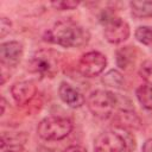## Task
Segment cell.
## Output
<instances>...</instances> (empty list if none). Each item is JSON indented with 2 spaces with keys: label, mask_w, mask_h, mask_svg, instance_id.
Masks as SVG:
<instances>
[{
  "label": "cell",
  "mask_w": 152,
  "mask_h": 152,
  "mask_svg": "<svg viewBox=\"0 0 152 152\" xmlns=\"http://www.w3.org/2000/svg\"><path fill=\"white\" fill-rule=\"evenodd\" d=\"M138 42L144 45L152 44V26H139L134 33Z\"/></svg>",
  "instance_id": "16"
},
{
  "label": "cell",
  "mask_w": 152,
  "mask_h": 152,
  "mask_svg": "<svg viewBox=\"0 0 152 152\" xmlns=\"http://www.w3.org/2000/svg\"><path fill=\"white\" fill-rule=\"evenodd\" d=\"M139 76L146 82V84L152 86V61H145L140 65Z\"/></svg>",
  "instance_id": "17"
},
{
  "label": "cell",
  "mask_w": 152,
  "mask_h": 152,
  "mask_svg": "<svg viewBox=\"0 0 152 152\" xmlns=\"http://www.w3.org/2000/svg\"><path fill=\"white\" fill-rule=\"evenodd\" d=\"M135 95L138 101L144 108L152 110V86L144 84L138 87L135 90Z\"/></svg>",
  "instance_id": "13"
},
{
  "label": "cell",
  "mask_w": 152,
  "mask_h": 152,
  "mask_svg": "<svg viewBox=\"0 0 152 152\" xmlns=\"http://www.w3.org/2000/svg\"><path fill=\"white\" fill-rule=\"evenodd\" d=\"M11 21L10 19L5 18V17H1L0 19V37L4 38L10 31H11Z\"/></svg>",
  "instance_id": "19"
},
{
  "label": "cell",
  "mask_w": 152,
  "mask_h": 152,
  "mask_svg": "<svg viewBox=\"0 0 152 152\" xmlns=\"http://www.w3.org/2000/svg\"><path fill=\"white\" fill-rule=\"evenodd\" d=\"M118 97L114 93L109 90L97 89L89 94L87 99V106L90 113L102 120L109 119L116 108Z\"/></svg>",
  "instance_id": "2"
},
{
  "label": "cell",
  "mask_w": 152,
  "mask_h": 152,
  "mask_svg": "<svg viewBox=\"0 0 152 152\" xmlns=\"http://www.w3.org/2000/svg\"><path fill=\"white\" fill-rule=\"evenodd\" d=\"M58 94H59L61 100L71 108H80L86 102L83 94L77 88L72 87L71 84H69L66 82H62L59 84Z\"/></svg>",
  "instance_id": "10"
},
{
  "label": "cell",
  "mask_w": 152,
  "mask_h": 152,
  "mask_svg": "<svg viewBox=\"0 0 152 152\" xmlns=\"http://www.w3.org/2000/svg\"><path fill=\"white\" fill-rule=\"evenodd\" d=\"M129 7L135 18L152 17V0H134L129 2Z\"/></svg>",
  "instance_id": "12"
},
{
  "label": "cell",
  "mask_w": 152,
  "mask_h": 152,
  "mask_svg": "<svg viewBox=\"0 0 152 152\" xmlns=\"http://www.w3.org/2000/svg\"><path fill=\"white\" fill-rule=\"evenodd\" d=\"M102 82L107 86V87H112V88H122L125 84V78L122 76V74L115 69L109 70L108 72L104 74V76L102 77Z\"/></svg>",
  "instance_id": "14"
},
{
  "label": "cell",
  "mask_w": 152,
  "mask_h": 152,
  "mask_svg": "<svg viewBox=\"0 0 152 152\" xmlns=\"http://www.w3.org/2000/svg\"><path fill=\"white\" fill-rule=\"evenodd\" d=\"M72 131V122L63 116H48L43 119L37 127L38 135L48 141L62 140Z\"/></svg>",
  "instance_id": "4"
},
{
  "label": "cell",
  "mask_w": 152,
  "mask_h": 152,
  "mask_svg": "<svg viewBox=\"0 0 152 152\" xmlns=\"http://www.w3.org/2000/svg\"><path fill=\"white\" fill-rule=\"evenodd\" d=\"M128 141L135 144L129 133H126L124 135L122 133H119L116 131H104L95 139L94 152H124L126 150L134 148V146H132Z\"/></svg>",
  "instance_id": "3"
},
{
  "label": "cell",
  "mask_w": 152,
  "mask_h": 152,
  "mask_svg": "<svg viewBox=\"0 0 152 152\" xmlns=\"http://www.w3.org/2000/svg\"><path fill=\"white\" fill-rule=\"evenodd\" d=\"M23 57V45L19 42L11 40L0 46V61L2 66L14 68Z\"/></svg>",
  "instance_id": "8"
},
{
  "label": "cell",
  "mask_w": 152,
  "mask_h": 152,
  "mask_svg": "<svg viewBox=\"0 0 152 152\" xmlns=\"http://www.w3.org/2000/svg\"><path fill=\"white\" fill-rule=\"evenodd\" d=\"M107 65V58L99 51H89L81 56L77 70L84 77H95L100 75Z\"/></svg>",
  "instance_id": "7"
},
{
  "label": "cell",
  "mask_w": 152,
  "mask_h": 152,
  "mask_svg": "<svg viewBox=\"0 0 152 152\" xmlns=\"http://www.w3.org/2000/svg\"><path fill=\"white\" fill-rule=\"evenodd\" d=\"M100 20L104 27V38L110 44H120L129 37V26L120 17H116L115 14L103 13Z\"/></svg>",
  "instance_id": "6"
},
{
  "label": "cell",
  "mask_w": 152,
  "mask_h": 152,
  "mask_svg": "<svg viewBox=\"0 0 152 152\" xmlns=\"http://www.w3.org/2000/svg\"><path fill=\"white\" fill-rule=\"evenodd\" d=\"M63 152H87V150L80 145H71V146L66 147Z\"/></svg>",
  "instance_id": "20"
},
{
  "label": "cell",
  "mask_w": 152,
  "mask_h": 152,
  "mask_svg": "<svg viewBox=\"0 0 152 152\" xmlns=\"http://www.w3.org/2000/svg\"><path fill=\"white\" fill-rule=\"evenodd\" d=\"M37 94V87L31 81H19L11 87V95L18 106L27 104Z\"/></svg>",
  "instance_id": "9"
},
{
  "label": "cell",
  "mask_w": 152,
  "mask_h": 152,
  "mask_svg": "<svg viewBox=\"0 0 152 152\" xmlns=\"http://www.w3.org/2000/svg\"><path fill=\"white\" fill-rule=\"evenodd\" d=\"M115 122L121 128H139L141 126L140 119L131 110H121L115 116Z\"/></svg>",
  "instance_id": "11"
},
{
  "label": "cell",
  "mask_w": 152,
  "mask_h": 152,
  "mask_svg": "<svg viewBox=\"0 0 152 152\" xmlns=\"http://www.w3.org/2000/svg\"><path fill=\"white\" fill-rule=\"evenodd\" d=\"M51 6H53L56 10L59 11H65V10H74L78 6L77 1H72V0H63V1H52Z\"/></svg>",
  "instance_id": "18"
},
{
  "label": "cell",
  "mask_w": 152,
  "mask_h": 152,
  "mask_svg": "<svg viewBox=\"0 0 152 152\" xmlns=\"http://www.w3.org/2000/svg\"><path fill=\"white\" fill-rule=\"evenodd\" d=\"M61 55L53 50L42 49L34 52L30 61V68L42 77H53L61 65Z\"/></svg>",
  "instance_id": "5"
},
{
  "label": "cell",
  "mask_w": 152,
  "mask_h": 152,
  "mask_svg": "<svg viewBox=\"0 0 152 152\" xmlns=\"http://www.w3.org/2000/svg\"><path fill=\"white\" fill-rule=\"evenodd\" d=\"M141 151H142V152H152V138L147 139V140L144 142Z\"/></svg>",
  "instance_id": "21"
},
{
  "label": "cell",
  "mask_w": 152,
  "mask_h": 152,
  "mask_svg": "<svg viewBox=\"0 0 152 152\" xmlns=\"http://www.w3.org/2000/svg\"><path fill=\"white\" fill-rule=\"evenodd\" d=\"M133 52H134V49L132 46H126V48L118 50L116 63L121 69H127L128 65L133 62V57H134Z\"/></svg>",
  "instance_id": "15"
},
{
  "label": "cell",
  "mask_w": 152,
  "mask_h": 152,
  "mask_svg": "<svg viewBox=\"0 0 152 152\" xmlns=\"http://www.w3.org/2000/svg\"><path fill=\"white\" fill-rule=\"evenodd\" d=\"M44 40L63 48H80L88 43L89 32L71 19H62L44 33Z\"/></svg>",
  "instance_id": "1"
}]
</instances>
